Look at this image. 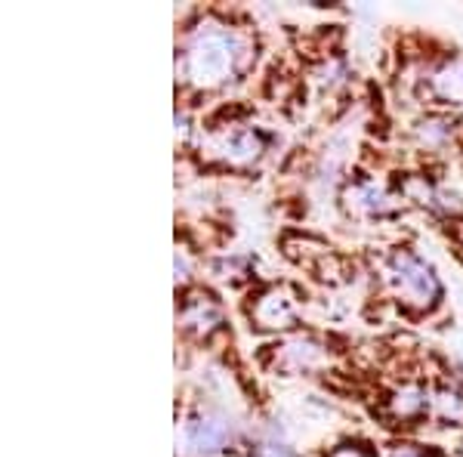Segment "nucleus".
<instances>
[{
  "instance_id": "9d476101",
  "label": "nucleus",
  "mask_w": 463,
  "mask_h": 457,
  "mask_svg": "<svg viewBox=\"0 0 463 457\" xmlns=\"http://www.w3.org/2000/svg\"><path fill=\"white\" fill-rule=\"evenodd\" d=\"M331 457H368V452H362V448H355V445H343Z\"/></svg>"
},
{
  "instance_id": "39448f33",
  "label": "nucleus",
  "mask_w": 463,
  "mask_h": 457,
  "mask_svg": "<svg viewBox=\"0 0 463 457\" xmlns=\"http://www.w3.org/2000/svg\"><path fill=\"white\" fill-rule=\"evenodd\" d=\"M260 152H263V137H260V133H253V130L232 133V137L226 139V146H222V155H226L229 161H238V164L253 161Z\"/></svg>"
},
{
  "instance_id": "1a4fd4ad",
  "label": "nucleus",
  "mask_w": 463,
  "mask_h": 457,
  "mask_svg": "<svg viewBox=\"0 0 463 457\" xmlns=\"http://www.w3.org/2000/svg\"><path fill=\"white\" fill-rule=\"evenodd\" d=\"M436 408L445 421H463V395L458 389H442L436 399Z\"/></svg>"
},
{
  "instance_id": "7ed1b4c3",
  "label": "nucleus",
  "mask_w": 463,
  "mask_h": 457,
  "mask_svg": "<svg viewBox=\"0 0 463 457\" xmlns=\"http://www.w3.org/2000/svg\"><path fill=\"white\" fill-rule=\"evenodd\" d=\"M229 442V424L222 417L204 414L185 424V445L195 454H213Z\"/></svg>"
},
{
  "instance_id": "20e7f679",
  "label": "nucleus",
  "mask_w": 463,
  "mask_h": 457,
  "mask_svg": "<svg viewBox=\"0 0 463 457\" xmlns=\"http://www.w3.org/2000/svg\"><path fill=\"white\" fill-rule=\"evenodd\" d=\"M432 90H436L439 100L460 102L463 106V62L442 65V69L432 74Z\"/></svg>"
},
{
  "instance_id": "6e6552de",
  "label": "nucleus",
  "mask_w": 463,
  "mask_h": 457,
  "mask_svg": "<svg viewBox=\"0 0 463 457\" xmlns=\"http://www.w3.org/2000/svg\"><path fill=\"white\" fill-rule=\"evenodd\" d=\"M423 408H427V393H423L420 386H405L402 393H395V399H392V411L399 417H411Z\"/></svg>"
},
{
  "instance_id": "0eeeda50",
  "label": "nucleus",
  "mask_w": 463,
  "mask_h": 457,
  "mask_svg": "<svg viewBox=\"0 0 463 457\" xmlns=\"http://www.w3.org/2000/svg\"><path fill=\"white\" fill-rule=\"evenodd\" d=\"M349 205L364 214H380L386 207V195L380 192L377 186H355V189L349 192Z\"/></svg>"
},
{
  "instance_id": "f03ea898",
  "label": "nucleus",
  "mask_w": 463,
  "mask_h": 457,
  "mask_svg": "<svg viewBox=\"0 0 463 457\" xmlns=\"http://www.w3.org/2000/svg\"><path fill=\"white\" fill-rule=\"evenodd\" d=\"M390 279H392L395 288H399V294L405 297L408 303L420 306V309H427V306H432L439 297H442V288H439L436 272H432L420 257H414L411 251L392 253Z\"/></svg>"
},
{
  "instance_id": "9b49d317",
  "label": "nucleus",
  "mask_w": 463,
  "mask_h": 457,
  "mask_svg": "<svg viewBox=\"0 0 463 457\" xmlns=\"http://www.w3.org/2000/svg\"><path fill=\"white\" fill-rule=\"evenodd\" d=\"M392 457H423V454L417 452V448H395Z\"/></svg>"
},
{
  "instance_id": "f257e3e1",
  "label": "nucleus",
  "mask_w": 463,
  "mask_h": 457,
  "mask_svg": "<svg viewBox=\"0 0 463 457\" xmlns=\"http://www.w3.org/2000/svg\"><path fill=\"white\" fill-rule=\"evenodd\" d=\"M241 59V37L226 28H201L185 50V71L198 87H216L235 71Z\"/></svg>"
},
{
  "instance_id": "423d86ee",
  "label": "nucleus",
  "mask_w": 463,
  "mask_h": 457,
  "mask_svg": "<svg viewBox=\"0 0 463 457\" xmlns=\"http://www.w3.org/2000/svg\"><path fill=\"white\" fill-rule=\"evenodd\" d=\"M257 319L263 321L266 328H281L290 321V300H285L281 294H269L260 300L257 306Z\"/></svg>"
}]
</instances>
